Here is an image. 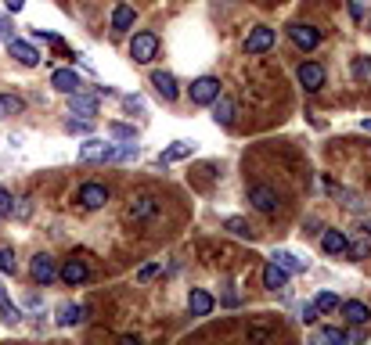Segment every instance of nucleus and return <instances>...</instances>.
Returning <instances> with one entry per match:
<instances>
[{"label":"nucleus","mask_w":371,"mask_h":345,"mask_svg":"<svg viewBox=\"0 0 371 345\" xmlns=\"http://www.w3.org/2000/svg\"><path fill=\"white\" fill-rule=\"evenodd\" d=\"M155 54H159V36H155V33H137V36L130 40V58H134L137 65H152Z\"/></svg>","instance_id":"1"},{"label":"nucleus","mask_w":371,"mask_h":345,"mask_svg":"<svg viewBox=\"0 0 371 345\" xmlns=\"http://www.w3.org/2000/svg\"><path fill=\"white\" fill-rule=\"evenodd\" d=\"M249 205H253L256 212H263V216H274L278 205H281V198H278V191H274V187L253 184V187H249Z\"/></svg>","instance_id":"2"},{"label":"nucleus","mask_w":371,"mask_h":345,"mask_svg":"<svg viewBox=\"0 0 371 345\" xmlns=\"http://www.w3.org/2000/svg\"><path fill=\"white\" fill-rule=\"evenodd\" d=\"M29 277H33V284H40V288H47V284H54L58 280V263L51 255H33V263H29Z\"/></svg>","instance_id":"3"},{"label":"nucleus","mask_w":371,"mask_h":345,"mask_svg":"<svg viewBox=\"0 0 371 345\" xmlns=\"http://www.w3.org/2000/svg\"><path fill=\"white\" fill-rule=\"evenodd\" d=\"M220 97V79L216 76H198L191 83V101L195 104H213Z\"/></svg>","instance_id":"4"},{"label":"nucleus","mask_w":371,"mask_h":345,"mask_svg":"<svg viewBox=\"0 0 371 345\" xmlns=\"http://www.w3.org/2000/svg\"><path fill=\"white\" fill-rule=\"evenodd\" d=\"M58 277H61V284L76 288V284H84V280L90 277V266L84 263V259H65V263L58 266Z\"/></svg>","instance_id":"5"},{"label":"nucleus","mask_w":371,"mask_h":345,"mask_svg":"<svg viewBox=\"0 0 371 345\" xmlns=\"http://www.w3.org/2000/svg\"><path fill=\"white\" fill-rule=\"evenodd\" d=\"M148 83L155 86V94H159L162 101H177V94H180L177 76H173V72H166V69H155V72L148 76Z\"/></svg>","instance_id":"6"},{"label":"nucleus","mask_w":371,"mask_h":345,"mask_svg":"<svg viewBox=\"0 0 371 345\" xmlns=\"http://www.w3.org/2000/svg\"><path fill=\"white\" fill-rule=\"evenodd\" d=\"M8 54H11L18 65H26V69H36V65H40L36 47H33V43H26V40H18V36L8 40Z\"/></svg>","instance_id":"7"},{"label":"nucleus","mask_w":371,"mask_h":345,"mask_svg":"<svg viewBox=\"0 0 371 345\" xmlns=\"http://www.w3.org/2000/svg\"><path fill=\"white\" fill-rule=\"evenodd\" d=\"M296 76H299V83H303V90L317 94L321 86H324V65H317V61H303Z\"/></svg>","instance_id":"8"},{"label":"nucleus","mask_w":371,"mask_h":345,"mask_svg":"<svg viewBox=\"0 0 371 345\" xmlns=\"http://www.w3.org/2000/svg\"><path fill=\"white\" fill-rule=\"evenodd\" d=\"M76 198H79V205H84V209H101V205H109V187L105 184H84V187H79V194H76Z\"/></svg>","instance_id":"9"},{"label":"nucleus","mask_w":371,"mask_h":345,"mask_svg":"<svg viewBox=\"0 0 371 345\" xmlns=\"http://www.w3.org/2000/svg\"><path fill=\"white\" fill-rule=\"evenodd\" d=\"M288 36L296 40V47L303 51H314L317 43H321V29L317 26H306V22H296V26H288Z\"/></svg>","instance_id":"10"},{"label":"nucleus","mask_w":371,"mask_h":345,"mask_svg":"<svg viewBox=\"0 0 371 345\" xmlns=\"http://www.w3.org/2000/svg\"><path fill=\"white\" fill-rule=\"evenodd\" d=\"M159 212V202L152 198V194H137V198L130 202V209H127V216L134 223H144V220H152V216Z\"/></svg>","instance_id":"11"},{"label":"nucleus","mask_w":371,"mask_h":345,"mask_svg":"<svg viewBox=\"0 0 371 345\" xmlns=\"http://www.w3.org/2000/svg\"><path fill=\"white\" fill-rule=\"evenodd\" d=\"M271 47H274V29L271 26H256L249 33V40H245V51H249V54H263Z\"/></svg>","instance_id":"12"},{"label":"nucleus","mask_w":371,"mask_h":345,"mask_svg":"<svg viewBox=\"0 0 371 345\" xmlns=\"http://www.w3.org/2000/svg\"><path fill=\"white\" fill-rule=\"evenodd\" d=\"M109 159H112V144L97 141V137H90L84 147H79V162H109Z\"/></svg>","instance_id":"13"},{"label":"nucleus","mask_w":371,"mask_h":345,"mask_svg":"<svg viewBox=\"0 0 371 345\" xmlns=\"http://www.w3.org/2000/svg\"><path fill=\"white\" fill-rule=\"evenodd\" d=\"M339 310L346 316V323H354V328H364V323L371 320V310L364 306L361 298H349V302H339Z\"/></svg>","instance_id":"14"},{"label":"nucleus","mask_w":371,"mask_h":345,"mask_svg":"<svg viewBox=\"0 0 371 345\" xmlns=\"http://www.w3.org/2000/svg\"><path fill=\"white\" fill-rule=\"evenodd\" d=\"M51 86H54L58 94H76L84 83H79V76H76L72 69H54V72H51Z\"/></svg>","instance_id":"15"},{"label":"nucleus","mask_w":371,"mask_h":345,"mask_svg":"<svg viewBox=\"0 0 371 345\" xmlns=\"http://www.w3.org/2000/svg\"><path fill=\"white\" fill-rule=\"evenodd\" d=\"M321 248H324V255H346V248H349V237L342 234V230H324L321 234Z\"/></svg>","instance_id":"16"},{"label":"nucleus","mask_w":371,"mask_h":345,"mask_svg":"<svg viewBox=\"0 0 371 345\" xmlns=\"http://www.w3.org/2000/svg\"><path fill=\"white\" fill-rule=\"evenodd\" d=\"M213 306H216V298L205 291V288H195V291L188 295V310H191V316H210Z\"/></svg>","instance_id":"17"},{"label":"nucleus","mask_w":371,"mask_h":345,"mask_svg":"<svg viewBox=\"0 0 371 345\" xmlns=\"http://www.w3.org/2000/svg\"><path fill=\"white\" fill-rule=\"evenodd\" d=\"M65 97H69V112H72V115H84V119H94V115H97V101H94V97L79 94V90H76V94H65Z\"/></svg>","instance_id":"18"},{"label":"nucleus","mask_w":371,"mask_h":345,"mask_svg":"<svg viewBox=\"0 0 371 345\" xmlns=\"http://www.w3.org/2000/svg\"><path fill=\"white\" fill-rule=\"evenodd\" d=\"M87 306H76V302H65V306H58V328H72V323H84L87 320Z\"/></svg>","instance_id":"19"},{"label":"nucleus","mask_w":371,"mask_h":345,"mask_svg":"<svg viewBox=\"0 0 371 345\" xmlns=\"http://www.w3.org/2000/svg\"><path fill=\"white\" fill-rule=\"evenodd\" d=\"M285 284H288V270H285L281 263H274V259H271V263L263 266V288L278 291V288H285Z\"/></svg>","instance_id":"20"},{"label":"nucleus","mask_w":371,"mask_h":345,"mask_svg":"<svg viewBox=\"0 0 371 345\" xmlns=\"http://www.w3.org/2000/svg\"><path fill=\"white\" fill-rule=\"evenodd\" d=\"M191 151H195V144H191V141H173V144H170V147H166V151H162V155H159V166L180 162V159H188Z\"/></svg>","instance_id":"21"},{"label":"nucleus","mask_w":371,"mask_h":345,"mask_svg":"<svg viewBox=\"0 0 371 345\" xmlns=\"http://www.w3.org/2000/svg\"><path fill=\"white\" fill-rule=\"evenodd\" d=\"M213 122H216V126H231V122H235V101H231V97L220 94V97L213 101Z\"/></svg>","instance_id":"22"},{"label":"nucleus","mask_w":371,"mask_h":345,"mask_svg":"<svg viewBox=\"0 0 371 345\" xmlns=\"http://www.w3.org/2000/svg\"><path fill=\"white\" fill-rule=\"evenodd\" d=\"M134 18H137V11H134L130 4H116V11H112V29H116V33H127V29L134 26Z\"/></svg>","instance_id":"23"},{"label":"nucleus","mask_w":371,"mask_h":345,"mask_svg":"<svg viewBox=\"0 0 371 345\" xmlns=\"http://www.w3.org/2000/svg\"><path fill=\"white\" fill-rule=\"evenodd\" d=\"M271 259H274V263H281L288 273H299V270H306V259H299L296 252H288V248H278Z\"/></svg>","instance_id":"24"},{"label":"nucleus","mask_w":371,"mask_h":345,"mask_svg":"<svg viewBox=\"0 0 371 345\" xmlns=\"http://www.w3.org/2000/svg\"><path fill=\"white\" fill-rule=\"evenodd\" d=\"M26 112V101L18 97V94H0V119H8V115H22Z\"/></svg>","instance_id":"25"},{"label":"nucleus","mask_w":371,"mask_h":345,"mask_svg":"<svg viewBox=\"0 0 371 345\" xmlns=\"http://www.w3.org/2000/svg\"><path fill=\"white\" fill-rule=\"evenodd\" d=\"M223 227H228L235 237H242V241H253V237H256V230H253L249 223H245L242 216H228V220H223Z\"/></svg>","instance_id":"26"},{"label":"nucleus","mask_w":371,"mask_h":345,"mask_svg":"<svg viewBox=\"0 0 371 345\" xmlns=\"http://www.w3.org/2000/svg\"><path fill=\"white\" fill-rule=\"evenodd\" d=\"M310 342H314V345H342V342H346V331H339V328H321V331H314Z\"/></svg>","instance_id":"27"},{"label":"nucleus","mask_w":371,"mask_h":345,"mask_svg":"<svg viewBox=\"0 0 371 345\" xmlns=\"http://www.w3.org/2000/svg\"><path fill=\"white\" fill-rule=\"evenodd\" d=\"M141 155V147L134 144V141H127L123 147H112V159L109 162H130V159H137Z\"/></svg>","instance_id":"28"},{"label":"nucleus","mask_w":371,"mask_h":345,"mask_svg":"<svg viewBox=\"0 0 371 345\" xmlns=\"http://www.w3.org/2000/svg\"><path fill=\"white\" fill-rule=\"evenodd\" d=\"M339 295L336 291H321L317 298H314V306H317V313H332V310H339Z\"/></svg>","instance_id":"29"},{"label":"nucleus","mask_w":371,"mask_h":345,"mask_svg":"<svg viewBox=\"0 0 371 345\" xmlns=\"http://www.w3.org/2000/svg\"><path fill=\"white\" fill-rule=\"evenodd\" d=\"M371 252V241H368V234L361 230V237H357V241H349V248H346V255L349 259H364Z\"/></svg>","instance_id":"30"},{"label":"nucleus","mask_w":371,"mask_h":345,"mask_svg":"<svg viewBox=\"0 0 371 345\" xmlns=\"http://www.w3.org/2000/svg\"><path fill=\"white\" fill-rule=\"evenodd\" d=\"M0 316H4L8 323H15L18 316H22V313H18V310L11 306V298H8V291H4V288H0Z\"/></svg>","instance_id":"31"},{"label":"nucleus","mask_w":371,"mask_h":345,"mask_svg":"<svg viewBox=\"0 0 371 345\" xmlns=\"http://www.w3.org/2000/svg\"><path fill=\"white\" fill-rule=\"evenodd\" d=\"M0 273H8V277L18 273V263H15V252L11 248H0Z\"/></svg>","instance_id":"32"},{"label":"nucleus","mask_w":371,"mask_h":345,"mask_svg":"<svg viewBox=\"0 0 371 345\" xmlns=\"http://www.w3.org/2000/svg\"><path fill=\"white\" fill-rule=\"evenodd\" d=\"M109 129H112V137H119V141H134V137H137L134 126H127V122H112Z\"/></svg>","instance_id":"33"},{"label":"nucleus","mask_w":371,"mask_h":345,"mask_svg":"<svg viewBox=\"0 0 371 345\" xmlns=\"http://www.w3.org/2000/svg\"><path fill=\"white\" fill-rule=\"evenodd\" d=\"M11 212H15V198L8 187H0V216H11Z\"/></svg>","instance_id":"34"},{"label":"nucleus","mask_w":371,"mask_h":345,"mask_svg":"<svg viewBox=\"0 0 371 345\" xmlns=\"http://www.w3.org/2000/svg\"><path fill=\"white\" fill-rule=\"evenodd\" d=\"M65 134H90V119H79V122L69 119L65 122Z\"/></svg>","instance_id":"35"},{"label":"nucleus","mask_w":371,"mask_h":345,"mask_svg":"<svg viewBox=\"0 0 371 345\" xmlns=\"http://www.w3.org/2000/svg\"><path fill=\"white\" fill-rule=\"evenodd\" d=\"M155 273H159V263H144V266L137 270V280H141V284H148Z\"/></svg>","instance_id":"36"},{"label":"nucleus","mask_w":371,"mask_h":345,"mask_svg":"<svg viewBox=\"0 0 371 345\" xmlns=\"http://www.w3.org/2000/svg\"><path fill=\"white\" fill-rule=\"evenodd\" d=\"M299 320H303V323H314V320H317V306H314V302H306V306L299 310Z\"/></svg>","instance_id":"37"},{"label":"nucleus","mask_w":371,"mask_h":345,"mask_svg":"<svg viewBox=\"0 0 371 345\" xmlns=\"http://www.w3.org/2000/svg\"><path fill=\"white\" fill-rule=\"evenodd\" d=\"M0 40H11V18L0 15Z\"/></svg>","instance_id":"38"},{"label":"nucleus","mask_w":371,"mask_h":345,"mask_svg":"<svg viewBox=\"0 0 371 345\" xmlns=\"http://www.w3.org/2000/svg\"><path fill=\"white\" fill-rule=\"evenodd\" d=\"M349 15H354V22L364 18V4H361V0H349Z\"/></svg>","instance_id":"39"},{"label":"nucleus","mask_w":371,"mask_h":345,"mask_svg":"<svg viewBox=\"0 0 371 345\" xmlns=\"http://www.w3.org/2000/svg\"><path fill=\"white\" fill-rule=\"evenodd\" d=\"M354 72H357V76H368V72H371V58H361V61L354 65Z\"/></svg>","instance_id":"40"},{"label":"nucleus","mask_w":371,"mask_h":345,"mask_svg":"<svg viewBox=\"0 0 371 345\" xmlns=\"http://www.w3.org/2000/svg\"><path fill=\"white\" fill-rule=\"evenodd\" d=\"M26 8V0H8V11H22Z\"/></svg>","instance_id":"41"},{"label":"nucleus","mask_w":371,"mask_h":345,"mask_svg":"<svg viewBox=\"0 0 371 345\" xmlns=\"http://www.w3.org/2000/svg\"><path fill=\"white\" fill-rule=\"evenodd\" d=\"M361 129H364V134H371V119H364V122H361Z\"/></svg>","instance_id":"42"},{"label":"nucleus","mask_w":371,"mask_h":345,"mask_svg":"<svg viewBox=\"0 0 371 345\" xmlns=\"http://www.w3.org/2000/svg\"><path fill=\"white\" fill-rule=\"evenodd\" d=\"M364 234H368V237H371V220H364Z\"/></svg>","instance_id":"43"}]
</instances>
